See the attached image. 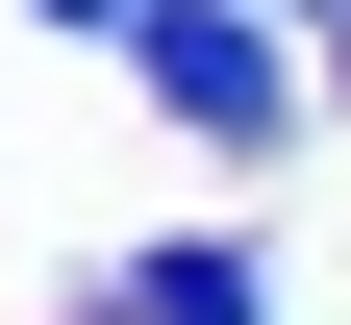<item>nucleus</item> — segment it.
Here are the masks:
<instances>
[{
    "instance_id": "nucleus-1",
    "label": "nucleus",
    "mask_w": 351,
    "mask_h": 325,
    "mask_svg": "<svg viewBox=\"0 0 351 325\" xmlns=\"http://www.w3.org/2000/svg\"><path fill=\"white\" fill-rule=\"evenodd\" d=\"M125 75H151L201 151H276V125H301V51H276V0H151V25H125Z\"/></svg>"
},
{
    "instance_id": "nucleus-2",
    "label": "nucleus",
    "mask_w": 351,
    "mask_h": 325,
    "mask_svg": "<svg viewBox=\"0 0 351 325\" xmlns=\"http://www.w3.org/2000/svg\"><path fill=\"white\" fill-rule=\"evenodd\" d=\"M101 325H276V275H251V250H151Z\"/></svg>"
},
{
    "instance_id": "nucleus-3",
    "label": "nucleus",
    "mask_w": 351,
    "mask_h": 325,
    "mask_svg": "<svg viewBox=\"0 0 351 325\" xmlns=\"http://www.w3.org/2000/svg\"><path fill=\"white\" fill-rule=\"evenodd\" d=\"M51 25H151V0H51Z\"/></svg>"
},
{
    "instance_id": "nucleus-4",
    "label": "nucleus",
    "mask_w": 351,
    "mask_h": 325,
    "mask_svg": "<svg viewBox=\"0 0 351 325\" xmlns=\"http://www.w3.org/2000/svg\"><path fill=\"white\" fill-rule=\"evenodd\" d=\"M276 25H351V0H276Z\"/></svg>"
}]
</instances>
